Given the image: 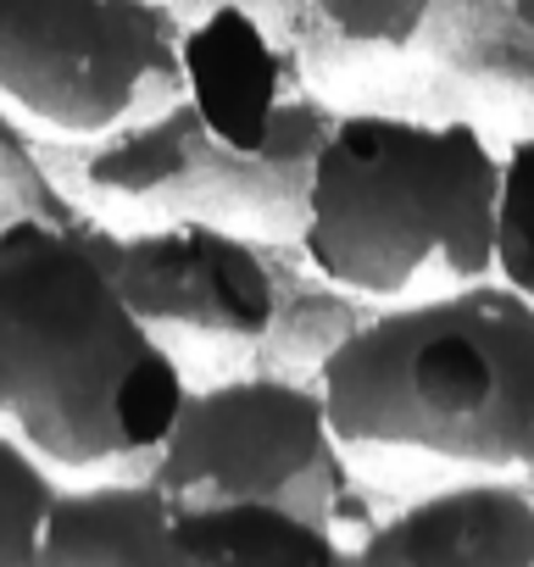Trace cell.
Listing matches in <instances>:
<instances>
[{
    "label": "cell",
    "mask_w": 534,
    "mask_h": 567,
    "mask_svg": "<svg viewBox=\"0 0 534 567\" xmlns=\"http://www.w3.org/2000/svg\"><path fill=\"white\" fill-rule=\"evenodd\" d=\"M274 256V323L256 351L250 368H274L290 379H318L324 362L384 307L368 301L357 290H346L340 278H329L324 267L307 261V250L296 239H267Z\"/></svg>",
    "instance_id": "13"
},
{
    "label": "cell",
    "mask_w": 534,
    "mask_h": 567,
    "mask_svg": "<svg viewBox=\"0 0 534 567\" xmlns=\"http://www.w3.org/2000/svg\"><path fill=\"white\" fill-rule=\"evenodd\" d=\"M29 217L79 223L84 206L57 178V167L45 156V140L0 106V234H7L12 223H29Z\"/></svg>",
    "instance_id": "15"
},
{
    "label": "cell",
    "mask_w": 534,
    "mask_h": 567,
    "mask_svg": "<svg viewBox=\"0 0 534 567\" xmlns=\"http://www.w3.org/2000/svg\"><path fill=\"white\" fill-rule=\"evenodd\" d=\"M501 151L468 117L340 106L296 245L368 301L451 290L495 267Z\"/></svg>",
    "instance_id": "3"
},
{
    "label": "cell",
    "mask_w": 534,
    "mask_h": 567,
    "mask_svg": "<svg viewBox=\"0 0 534 567\" xmlns=\"http://www.w3.org/2000/svg\"><path fill=\"white\" fill-rule=\"evenodd\" d=\"M318 390L351 462L534 473V301L495 272L384 301Z\"/></svg>",
    "instance_id": "2"
},
{
    "label": "cell",
    "mask_w": 534,
    "mask_h": 567,
    "mask_svg": "<svg viewBox=\"0 0 534 567\" xmlns=\"http://www.w3.org/2000/svg\"><path fill=\"white\" fill-rule=\"evenodd\" d=\"M162 567H173V561H162Z\"/></svg>",
    "instance_id": "18"
},
{
    "label": "cell",
    "mask_w": 534,
    "mask_h": 567,
    "mask_svg": "<svg viewBox=\"0 0 534 567\" xmlns=\"http://www.w3.org/2000/svg\"><path fill=\"white\" fill-rule=\"evenodd\" d=\"M390 84L401 112L534 134V0H434Z\"/></svg>",
    "instance_id": "8"
},
{
    "label": "cell",
    "mask_w": 534,
    "mask_h": 567,
    "mask_svg": "<svg viewBox=\"0 0 534 567\" xmlns=\"http://www.w3.org/2000/svg\"><path fill=\"white\" fill-rule=\"evenodd\" d=\"M434 0H312L307 29V79L340 106L351 84H373L362 106H379L401 73Z\"/></svg>",
    "instance_id": "14"
},
{
    "label": "cell",
    "mask_w": 534,
    "mask_h": 567,
    "mask_svg": "<svg viewBox=\"0 0 534 567\" xmlns=\"http://www.w3.org/2000/svg\"><path fill=\"white\" fill-rule=\"evenodd\" d=\"M335 112L340 106L318 84H307L285 101L261 151H234L201 123L184 95H173L101 140H45V156L68 195L95 217H206L256 239H296L307 217L312 162Z\"/></svg>",
    "instance_id": "4"
},
{
    "label": "cell",
    "mask_w": 534,
    "mask_h": 567,
    "mask_svg": "<svg viewBox=\"0 0 534 567\" xmlns=\"http://www.w3.org/2000/svg\"><path fill=\"white\" fill-rule=\"evenodd\" d=\"M51 495L57 473L12 429H0V567H40Z\"/></svg>",
    "instance_id": "16"
},
{
    "label": "cell",
    "mask_w": 534,
    "mask_h": 567,
    "mask_svg": "<svg viewBox=\"0 0 534 567\" xmlns=\"http://www.w3.org/2000/svg\"><path fill=\"white\" fill-rule=\"evenodd\" d=\"M84 234L117 278L123 301L178 357L189 384H201L195 368H206V379H223L256 362L274 323L267 239L206 217L112 223L95 212L84 217Z\"/></svg>",
    "instance_id": "7"
},
{
    "label": "cell",
    "mask_w": 534,
    "mask_h": 567,
    "mask_svg": "<svg viewBox=\"0 0 534 567\" xmlns=\"http://www.w3.org/2000/svg\"><path fill=\"white\" fill-rule=\"evenodd\" d=\"M501 284L534 301V134H512L501 145L495 184V267Z\"/></svg>",
    "instance_id": "17"
},
{
    "label": "cell",
    "mask_w": 534,
    "mask_h": 567,
    "mask_svg": "<svg viewBox=\"0 0 534 567\" xmlns=\"http://www.w3.org/2000/svg\"><path fill=\"white\" fill-rule=\"evenodd\" d=\"M178 62H184V101L234 151H261L285 101L312 84L301 45L279 40L234 0H212L184 23Z\"/></svg>",
    "instance_id": "10"
},
{
    "label": "cell",
    "mask_w": 534,
    "mask_h": 567,
    "mask_svg": "<svg viewBox=\"0 0 534 567\" xmlns=\"http://www.w3.org/2000/svg\"><path fill=\"white\" fill-rule=\"evenodd\" d=\"M173 501L151 473L57 478L40 567H162Z\"/></svg>",
    "instance_id": "11"
},
{
    "label": "cell",
    "mask_w": 534,
    "mask_h": 567,
    "mask_svg": "<svg viewBox=\"0 0 534 567\" xmlns=\"http://www.w3.org/2000/svg\"><path fill=\"white\" fill-rule=\"evenodd\" d=\"M145 473L173 506L279 501L335 528L357 517V462L329 423L318 379H290L274 368H239L189 384Z\"/></svg>",
    "instance_id": "5"
},
{
    "label": "cell",
    "mask_w": 534,
    "mask_h": 567,
    "mask_svg": "<svg viewBox=\"0 0 534 567\" xmlns=\"http://www.w3.org/2000/svg\"><path fill=\"white\" fill-rule=\"evenodd\" d=\"M84 217L0 234V429L51 473H145L189 373L123 301Z\"/></svg>",
    "instance_id": "1"
},
{
    "label": "cell",
    "mask_w": 534,
    "mask_h": 567,
    "mask_svg": "<svg viewBox=\"0 0 534 567\" xmlns=\"http://www.w3.org/2000/svg\"><path fill=\"white\" fill-rule=\"evenodd\" d=\"M173 0H0V106L40 140H101L184 95Z\"/></svg>",
    "instance_id": "6"
},
{
    "label": "cell",
    "mask_w": 534,
    "mask_h": 567,
    "mask_svg": "<svg viewBox=\"0 0 534 567\" xmlns=\"http://www.w3.org/2000/svg\"><path fill=\"white\" fill-rule=\"evenodd\" d=\"M173 567H357L346 528L279 501H195L173 506Z\"/></svg>",
    "instance_id": "12"
},
{
    "label": "cell",
    "mask_w": 534,
    "mask_h": 567,
    "mask_svg": "<svg viewBox=\"0 0 534 567\" xmlns=\"http://www.w3.org/2000/svg\"><path fill=\"white\" fill-rule=\"evenodd\" d=\"M357 567H534V484L456 473L368 523Z\"/></svg>",
    "instance_id": "9"
}]
</instances>
